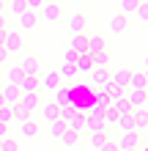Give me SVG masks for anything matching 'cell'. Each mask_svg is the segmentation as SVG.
I'll list each match as a JSON object with an SVG mask.
<instances>
[{
  "label": "cell",
  "mask_w": 148,
  "mask_h": 151,
  "mask_svg": "<svg viewBox=\"0 0 148 151\" xmlns=\"http://www.w3.org/2000/svg\"><path fill=\"white\" fill-rule=\"evenodd\" d=\"M11 135V124H0V140Z\"/></svg>",
  "instance_id": "cell-39"
},
{
  "label": "cell",
  "mask_w": 148,
  "mask_h": 151,
  "mask_svg": "<svg viewBox=\"0 0 148 151\" xmlns=\"http://www.w3.org/2000/svg\"><path fill=\"white\" fill-rule=\"evenodd\" d=\"M66 129H71V132H77V135H82V129H85V113L74 110V113L66 118Z\"/></svg>",
  "instance_id": "cell-14"
},
{
  "label": "cell",
  "mask_w": 148,
  "mask_h": 151,
  "mask_svg": "<svg viewBox=\"0 0 148 151\" xmlns=\"http://www.w3.org/2000/svg\"><path fill=\"white\" fill-rule=\"evenodd\" d=\"M0 30H6V14H0Z\"/></svg>",
  "instance_id": "cell-41"
},
{
  "label": "cell",
  "mask_w": 148,
  "mask_h": 151,
  "mask_svg": "<svg viewBox=\"0 0 148 151\" xmlns=\"http://www.w3.org/2000/svg\"><path fill=\"white\" fill-rule=\"evenodd\" d=\"M0 47H3L8 55H19L22 47H25V39H22V33H19V30H6L3 41H0Z\"/></svg>",
  "instance_id": "cell-1"
},
{
  "label": "cell",
  "mask_w": 148,
  "mask_h": 151,
  "mask_svg": "<svg viewBox=\"0 0 148 151\" xmlns=\"http://www.w3.org/2000/svg\"><path fill=\"white\" fill-rule=\"evenodd\" d=\"M107 102H110V93L104 91V88H99V91H96V99H93V104H96V107H107Z\"/></svg>",
  "instance_id": "cell-31"
},
{
  "label": "cell",
  "mask_w": 148,
  "mask_h": 151,
  "mask_svg": "<svg viewBox=\"0 0 148 151\" xmlns=\"http://www.w3.org/2000/svg\"><path fill=\"white\" fill-rule=\"evenodd\" d=\"M19 80H22V69H19V66H8L6 83H19Z\"/></svg>",
  "instance_id": "cell-30"
},
{
  "label": "cell",
  "mask_w": 148,
  "mask_h": 151,
  "mask_svg": "<svg viewBox=\"0 0 148 151\" xmlns=\"http://www.w3.org/2000/svg\"><path fill=\"white\" fill-rule=\"evenodd\" d=\"M140 0H121V14H132Z\"/></svg>",
  "instance_id": "cell-35"
},
{
  "label": "cell",
  "mask_w": 148,
  "mask_h": 151,
  "mask_svg": "<svg viewBox=\"0 0 148 151\" xmlns=\"http://www.w3.org/2000/svg\"><path fill=\"white\" fill-rule=\"evenodd\" d=\"M74 69H77V74H88L91 69H93V58L88 55V52L77 55V60H74Z\"/></svg>",
  "instance_id": "cell-20"
},
{
  "label": "cell",
  "mask_w": 148,
  "mask_h": 151,
  "mask_svg": "<svg viewBox=\"0 0 148 151\" xmlns=\"http://www.w3.org/2000/svg\"><path fill=\"white\" fill-rule=\"evenodd\" d=\"M69 28H71V33H85V28H88V17L85 14H71L69 17Z\"/></svg>",
  "instance_id": "cell-18"
},
{
  "label": "cell",
  "mask_w": 148,
  "mask_h": 151,
  "mask_svg": "<svg viewBox=\"0 0 148 151\" xmlns=\"http://www.w3.org/2000/svg\"><path fill=\"white\" fill-rule=\"evenodd\" d=\"M0 14H6V6H3V3H0Z\"/></svg>",
  "instance_id": "cell-43"
},
{
  "label": "cell",
  "mask_w": 148,
  "mask_h": 151,
  "mask_svg": "<svg viewBox=\"0 0 148 151\" xmlns=\"http://www.w3.org/2000/svg\"><path fill=\"white\" fill-rule=\"evenodd\" d=\"M129 104H132V110H140L145 107L148 110V91H134V88H129Z\"/></svg>",
  "instance_id": "cell-12"
},
{
  "label": "cell",
  "mask_w": 148,
  "mask_h": 151,
  "mask_svg": "<svg viewBox=\"0 0 148 151\" xmlns=\"http://www.w3.org/2000/svg\"><path fill=\"white\" fill-rule=\"evenodd\" d=\"M129 74H132V69H126V66H118L115 72H110V83L118 88L121 93L129 88Z\"/></svg>",
  "instance_id": "cell-3"
},
{
  "label": "cell",
  "mask_w": 148,
  "mask_h": 151,
  "mask_svg": "<svg viewBox=\"0 0 148 151\" xmlns=\"http://www.w3.org/2000/svg\"><path fill=\"white\" fill-rule=\"evenodd\" d=\"M16 22H19V30H33V28L39 25V11L25 8L22 14H16Z\"/></svg>",
  "instance_id": "cell-7"
},
{
  "label": "cell",
  "mask_w": 148,
  "mask_h": 151,
  "mask_svg": "<svg viewBox=\"0 0 148 151\" xmlns=\"http://www.w3.org/2000/svg\"><path fill=\"white\" fill-rule=\"evenodd\" d=\"M121 151H137V148H121Z\"/></svg>",
  "instance_id": "cell-44"
},
{
  "label": "cell",
  "mask_w": 148,
  "mask_h": 151,
  "mask_svg": "<svg viewBox=\"0 0 148 151\" xmlns=\"http://www.w3.org/2000/svg\"><path fill=\"white\" fill-rule=\"evenodd\" d=\"M132 14H134V19L140 22V25H145V22H148V3H145V0H140Z\"/></svg>",
  "instance_id": "cell-26"
},
{
  "label": "cell",
  "mask_w": 148,
  "mask_h": 151,
  "mask_svg": "<svg viewBox=\"0 0 148 151\" xmlns=\"http://www.w3.org/2000/svg\"><path fill=\"white\" fill-rule=\"evenodd\" d=\"M16 104H19V107L25 110V113H36V107H39V104H41V99H39V93L36 91H33V93H19V102H16Z\"/></svg>",
  "instance_id": "cell-9"
},
{
  "label": "cell",
  "mask_w": 148,
  "mask_h": 151,
  "mask_svg": "<svg viewBox=\"0 0 148 151\" xmlns=\"http://www.w3.org/2000/svg\"><path fill=\"white\" fill-rule=\"evenodd\" d=\"M99 151H121V148H118V143H115V140L110 137V140H107V143H104V146H102Z\"/></svg>",
  "instance_id": "cell-38"
},
{
  "label": "cell",
  "mask_w": 148,
  "mask_h": 151,
  "mask_svg": "<svg viewBox=\"0 0 148 151\" xmlns=\"http://www.w3.org/2000/svg\"><path fill=\"white\" fill-rule=\"evenodd\" d=\"M115 127H118L121 132H129V129H132V115H118Z\"/></svg>",
  "instance_id": "cell-32"
},
{
  "label": "cell",
  "mask_w": 148,
  "mask_h": 151,
  "mask_svg": "<svg viewBox=\"0 0 148 151\" xmlns=\"http://www.w3.org/2000/svg\"><path fill=\"white\" fill-rule=\"evenodd\" d=\"M110 140V135H107V129H102V132H91V137H88V146L93 148V151H99L104 143Z\"/></svg>",
  "instance_id": "cell-21"
},
{
  "label": "cell",
  "mask_w": 148,
  "mask_h": 151,
  "mask_svg": "<svg viewBox=\"0 0 148 151\" xmlns=\"http://www.w3.org/2000/svg\"><path fill=\"white\" fill-rule=\"evenodd\" d=\"M0 3H3V6H6V3H8V0H0Z\"/></svg>",
  "instance_id": "cell-45"
},
{
  "label": "cell",
  "mask_w": 148,
  "mask_h": 151,
  "mask_svg": "<svg viewBox=\"0 0 148 151\" xmlns=\"http://www.w3.org/2000/svg\"><path fill=\"white\" fill-rule=\"evenodd\" d=\"M129 88H134V91H148L145 72H132V74H129Z\"/></svg>",
  "instance_id": "cell-19"
},
{
  "label": "cell",
  "mask_w": 148,
  "mask_h": 151,
  "mask_svg": "<svg viewBox=\"0 0 148 151\" xmlns=\"http://www.w3.org/2000/svg\"><path fill=\"white\" fill-rule=\"evenodd\" d=\"M16 85H19V91H22V93H33V91L39 93L41 80H39V74H22V80H19Z\"/></svg>",
  "instance_id": "cell-10"
},
{
  "label": "cell",
  "mask_w": 148,
  "mask_h": 151,
  "mask_svg": "<svg viewBox=\"0 0 148 151\" xmlns=\"http://www.w3.org/2000/svg\"><path fill=\"white\" fill-rule=\"evenodd\" d=\"M47 129H49V135H52V137L58 140L60 135H63V129H66V121H60V118H55V121H49V124H47Z\"/></svg>",
  "instance_id": "cell-27"
},
{
  "label": "cell",
  "mask_w": 148,
  "mask_h": 151,
  "mask_svg": "<svg viewBox=\"0 0 148 151\" xmlns=\"http://www.w3.org/2000/svg\"><path fill=\"white\" fill-rule=\"evenodd\" d=\"M137 151H148V146H145V143H140V146H137Z\"/></svg>",
  "instance_id": "cell-42"
},
{
  "label": "cell",
  "mask_w": 148,
  "mask_h": 151,
  "mask_svg": "<svg viewBox=\"0 0 148 151\" xmlns=\"http://www.w3.org/2000/svg\"><path fill=\"white\" fill-rule=\"evenodd\" d=\"M39 80H41V88H47V91H55V88H60V74H58V69H49V72H44V74H39Z\"/></svg>",
  "instance_id": "cell-11"
},
{
  "label": "cell",
  "mask_w": 148,
  "mask_h": 151,
  "mask_svg": "<svg viewBox=\"0 0 148 151\" xmlns=\"http://www.w3.org/2000/svg\"><path fill=\"white\" fill-rule=\"evenodd\" d=\"M132 129H134L140 137H145V132H148V110H145V107L132 110Z\"/></svg>",
  "instance_id": "cell-4"
},
{
  "label": "cell",
  "mask_w": 148,
  "mask_h": 151,
  "mask_svg": "<svg viewBox=\"0 0 148 151\" xmlns=\"http://www.w3.org/2000/svg\"><path fill=\"white\" fill-rule=\"evenodd\" d=\"M19 85L16 83H6L3 88H0V96H3V104H8V107H14L16 102H19Z\"/></svg>",
  "instance_id": "cell-5"
},
{
  "label": "cell",
  "mask_w": 148,
  "mask_h": 151,
  "mask_svg": "<svg viewBox=\"0 0 148 151\" xmlns=\"http://www.w3.org/2000/svg\"><path fill=\"white\" fill-rule=\"evenodd\" d=\"M11 121H14L11 107H8V104H0V124H11Z\"/></svg>",
  "instance_id": "cell-34"
},
{
  "label": "cell",
  "mask_w": 148,
  "mask_h": 151,
  "mask_svg": "<svg viewBox=\"0 0 148 151\" xmlns=\"http://www.w3.org/2000/svg\"><path fill=\"white\" fill-rule=\"evenodd\" d=\"M107 50V39L99 36V33H91L88 36V55H96V52H104Z\"/></svg>",
  "instance_id": "cell-16"
},
{
  "label": "cell",
  "mask_w": 148,
  "mask_h": 151,
  "mask_svg": "<svg viewBox=\"0 0 148 151\" xmlns=\"http://www.w3.org/2000/svg\"><path fill=\"white\" fill-rule=\"evenodd\" d=\"M16 66L22 69V74H41V63H39V58H33V55L22 58Z\"/></svg>",
  "instance_id": "cell-15"
},
{
  "label": "cell",
  "mask_w": 148,
  "mask_h": 151,
  "mask_svg": "<svg viewBox=\"0 0 148 151\" xmlns=\"http://www.w3.org/2000/svg\"><path fill=\"white\" fill-rule=\"evenodd\" d=\"M126 28H129V14H112L110 17V33L112 36H121V33H126Z\"/></svg>",
  "instance_id": "cell-8"
},
{
  "label": "cell",
  "mask_w": 148,
  "mask_h": 151,
  "mask_svg": "<svg viewBox=\"0 0 148 151\" xmlns=\"http://www.w3.org/2000/svg\"><path fill=\"white\" fill-rule=\"evenodd\" d=\"M41 6H44V0H25V8H30V11H39Z\"/></svg>",
  "instance_id": "cell-36"
},
{
  "label": "cell",
  "mask_w": 148,
  "mask_h": 151,
  "mask_svg": "<svg viewBox=\"0 0 148 151\" xmlns=\"http://www.w3.org/2000/svg\"><path fill=\"white\" fill-rule=\"evenodd\" d=\"M58 140H60L63 146H69V148H77V146H80V135L71 132V129H63V135H60Z\"/></svg>",
  "instance_id": "cell-24"
},
{
  "label": "cell",
  "mask_w": 148,
  "mask_h": 151,
  "mask_svg": "<svg viewBox=\"0 0 148 151\" xmlns=\"http://www.w3.org/2000/svg\"><path fill=\"white\" fill-rule=\"evenodd\" d=\"M58 74H60V80H77V69L71 63H60L58 66Z\"/></svg>",
  "instance_id": "cell-28"
},
{
  "label": "cell",
  "mask_w": 148,
  "mask_h": 151,
  "mask_svg": "<svg viewBox=\"0 0 148 151\" xmlns=\"http://www.w3.org/2000/svg\"><path fill=\"white\" fill-rule=\"evenodd\" d=\"M74 60H77V52H74V50H66V52H63V63H71V66H74Z\"/></svg>",
  "instance_id": "cell-37"
},
{
  "label": "cell",
  "mask_w": 148,
  "mask_h": 151,
  "mask_svg": "<svg viewBox=\"0 0 148 151\" xmlns=\"http://www.w3.org/2000/svg\"><path fill=\"white\" fill-rule=\"evenodd\" d=\"M39 132H41V127H39L36 121H33V115H28V118H22V121H19V135H22L25 140L39 137Z\"/></svg>",
  "instance_id": "cell-6"
},
{
  "label": "cell",
  "mask_w": 148,
  "mask_h": 151,
  "mask_svg": "<svg viewBox=\"0 0 148 151\" xmlns=\"http://www.w3.org/2000/svg\"><path fill=\"white\" fill-rule=\"evenodd\" d=\"M0 104H3V96H0Z\"/></svg>",
  "instance_id": "cell-46"
},
{
  "label": "cell",
  "mask_w": 148,
  "mask_h": 151,
  "mask_svg": "<svg viewBox=\"0 0 148 151\" xmlns=\"http://www.w3.org/2000/svg\"><path fill=\"white\" fill-rule=\"evenodd\" d=\"M93 58V69H110V52L104 50V52H96V55H91Z\"/></svg>",
  "instance_id": "cell-25"
},
{
  "label": "cell",
  "mask_w": 148,
  "mask_h": 151,
  "mask_svg": "<svg viewBox=\"0 0 148 151\" xmlns=\"http://www.w3.org/2000/svg\"><path fill=\"white\" fill-rule=\"evenodd\" d=\"M58 110H60V107H58L55 102H44V104H41V118H44L47 124L55 121V118H58Z\"/></svg>",
  "instance_id": "cell-23"
},
{
  "label": "cell",
  "mask_w": 148,
  "mask_h": 151,
  "mask_svg": "<svg viewBox=\"0 0 148 151\" xmlns=\"http://www.w3.org/2000/svg\"><path fill=\"white\" fill-rule=\"evenodd\" d=\"M69 50H74L77 55L88 52V36H85V33H74V36L69 39Z\"/></svg>",
  "instance_id": "cell-17"
},
{
  "label": "cell",
  "mask_w": 148,
  "mask_h": 151,
  "mask_svg": "<svg viewBox=\"0 0 148 151\" xmlns=\"http://www.w3.org/2000/svg\"><path fill=\"white\" fill-rule=\"evenodd\" d=\"M39 17L47 22H58L60 17H63V6L60 3H52V0H44V6L39 8Z\"/></svg>",
  "instance_id": "cell-2"
},
{
  "label": "cell",
  "mask_w": 148,
  "mask_h": 151,
  "mask_svg": "<svg viewBox=\"0 0 148 151\" xmlns=\"http://www.w3.org/2000/svg\"><path fill=\"white\" fill-rule=\"evenodd\" d=\"M8 58H11V55H8V52L0 47V66H8Z\"/></svg>",
  "instance_id": "cell-40"
},
{
  "label": "cell",
  "mask_w": 148,
  "mask_h": 151,
  "mask_svg": "<svg viewBox=\"0 0 148 151\" xmlns=\"http://www.w3.org/2000/svg\"><path fill=\"white\" fill-rule=\"evenodd\" d=\"M88 77H91V83L96 85V88H102V85L110 80V72H107V69H91V72H88Z\"/></svg>",
  "instance_id": "cell-22"
},
{
  "label": "cell",
  "mask_w": 148,
  "mask_h": 151,
  "mask_svg": "<svg viewBox=\"0 0 148 151\" xmlns=\"http://www.w3.org/2000/svg\"><path fill=\"white\" fill-rule=\"evenodd\" d=\"M19 148H22V146H19V140H16V137H11V135L0 140V151H19Z\"/></svg>",
  "instance_id": "cell-29"
},
{
  "label": "cell",
  "mask_w": 148,
  "mask_h": 151,
  "mask_svg": "<svg viewBox=\"0 0 148 151\" xmlns=\"http://www.w3.org/2000/svg\"><path fill=\"white\" fill-rule=\"evenodd\" d=\"M115 143H118V148H137V146L143 143V137L137 135L134 129H129V132H124V135H121V140H115Z\"/></svg>",
  "instance_id": "cell-13"
},
{
  "label": "cell",
  "mask_w": 148,
  "mask_h": 151,
  "mask_svg": "<svg viewBox=\"0 0 148 151\" xmlns=\"http://www.w3.org/2000/svg\"><path fill=\"white\" fill-rule=\"evenodd\" d=\"M6 6H8V11H11L14 17L25 11V0H8V3H6Z\"/></svg>",
  "instance_id": "cell-33"
}]
</instances>
